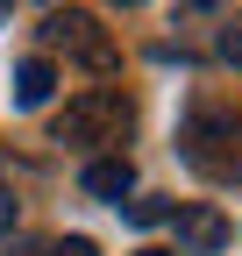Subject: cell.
I'll use <instances>...</instances> for the list:
<instances>
[{"instance_id":"cell-1","label":"cell","mask_w":242,"mask_h":256,"mask_svg":"<svg viewBox=\"0 0 242 256\" xmlns=\"http://www.w3.org/2000/svg\"><path fill=\"white\" fill-rule=\"evenodd\" d=\"M121 128H128V92L121 86H93L64 100V114L50 121V142H114Z\"/></svg>"},{"instance_id":"cell-2","label":"cell","mask_w":242,"mask_h":256,"mask_svg":"<svg viewBox=\"0 0 242 256\" xmlns=\"http://www.w3.org/2000/svg\"><path fill=\"white\" fill-rule=\"evenodd\" d=\"M186 156L206 171V178H242V121L235 114H214V107H200L186 121Z\"/></svg>"},{"instance_id":"cell-3","label":"cell","mask_w":242,"mask_h":256,"mask_svg":"<svg viewBox=\"0 0 242 256\" xmlns=\"http://www.w3.org/2000/svg\"><path fill=\"white\" fill-rule=\"evenodd\" d=\"M43 43L78 50L86 64H114V57H107V43H100V28H93V14H78V8H57V14L43 22Z\"/></svg>"},{"instance_id":"cell-4","label":"cell","mask_w":242,"mask_h":256,"mask_svg":"<svg viewBox=\"0 0 242 256\" xmlns=\"http://www.w3.org/2000/svg\"><path fill=\"white\" fill-rule=\"evenodd\" d=\"M221 242H228L221 206H186V214H178V256H214Z\"/></svg>"},{"instance_id":"cell-5","label":"cell","mask_w":242,"mask_h":256,"mask_svg":"<svg viewBox=\"0 0 242 256\" xmlns=\"http://www.w3.org/2000/svg\"><path fill=\"white\" fill-rule=\"evenodd\" d=\"M128 185H136V164L128 156H93V164H86V192H93V200H128Z\"/></svg>"},{"instance_id":"cell-6","label":"cell","mask_w":242,"mask_h":256,"mask_svg":"<svg viewBox=\"0 0 242 256\" xmlns=\"http://www.w3.org/2000/svg\"><path fill=\"white\" fill-rule=\"evenodd\" d=\"M50 92H57V64H50V57H28L22 72H14V100H22V107H43Z\"/></svg>"},{"instance_id":"cell-7","label":"cell","mask_w":242,"mask_h":256,"mask_svg":"<svg viewBox=\"0 0 242 256\" xmlns=\"http://www.w3.org/2000/svg\"><path fill=\"white\" fill-rule=\"evenodd\" d=\"M171 206L164 200H128V220H136V228H157V220H164Z\"/></svg>"},{"instance_id":"cell-8","label":"cell","mask_w":242,"mask_h":256,"mask_svg":"<svg viewBox=\"0 0 242 256\" xmlns=\"http://www.w3.org/2000/svg\"><path fill=\"white\" fill-rule=\"evenodd\" d=\"M50 256H100V249H93V242H86V235H64V242H57V249H50Z\"/></svg>"},{"instance_id":"cell-9","label":"cell","mask_w":242,"mask_h":256,"mask_svg":"<svg viewBox=\"0 0 242 256\" xmlns=\"http://www.w3.org/2000/svg\"><path fill=\"white\" fill-rule=\"evenodd\" d=\"M221 57H228V64H242V28H228V36H221Z\"/></svg>"},{"instance_id":"cell-10","label":"cell","mask_w":242,"mask_h":256,"mask_svg":"<svg viewBox=\"0 0 242 256\" xmlns=\"http://www.w3.org/2000/svg\"><path fill=\"white\" fill-rule=\"evenodd\" d=\"M0 228H14V200H0Z\"/></svg>"},{"instance_id":"cell-11","label":"cell","mask_w":242,"mask_h":256,"mask_svg":"<svg viewBox=\"0 0 242 256\" xmlns=\"http://www.w3.org/2000/svg\"><path fill=\"white\" fill-rule=\"evenodd\" d=\"M136 256H171V249H136Z\"/></svg>"},{"instance_id":"cell-12","label":"cell","mask_w":242,"mask_h":256,"mask_svg":"<svg viewBox=\"0 0 242 256\" xmlns=\"http://www.w3.org/2000/svg\"><path fill=\"white\" fill-rule=\"evenodd\" d=\"M8 8H14V0H0V14H8Z\"/></svg>"},{"instance_id":"cell-13","label":"cell","mask_w":242,"mask_h":256,"mask_svg":"<svg viewBox=\"0 0 242 256\" xmlns=\"http://www.w3.org/2000/svg\"><path fill=\"white\" fill-rule=\"evenodd\" d=\"M121 8H142V0H121Z\"/></svg>"}]
</instances>
